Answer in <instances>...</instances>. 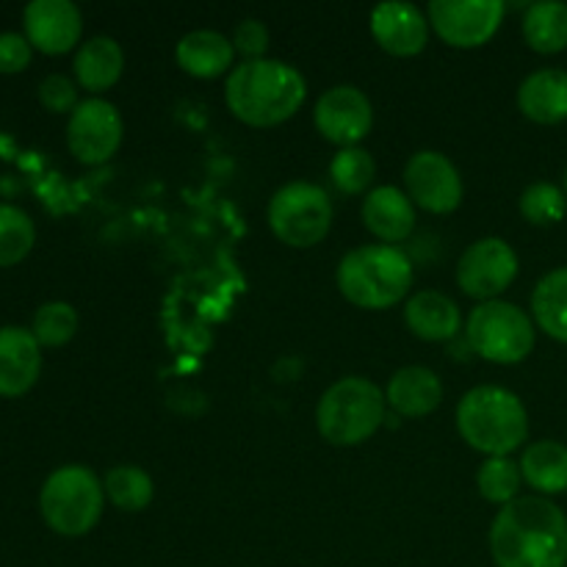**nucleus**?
Here are the masks:
<instances>
[{
    "label": "nucleus",
    "mask_w": 567,
    "mask_h": 567,
    "mask_svg": "<svg viewBox=\"0 0 567 567\" xmlns=\"http://www.w3.org/2000/svg\"><path fill=\"white\" fill-rule=\"evenodd\" d=\"M496 567H567V515L546 496H518L491 526Z\"/></svg>",
    "instance_id": "f257e3e1"
},
{
    "label": "nucleus",
    "mask_w": 567,
    "mask_h": 567,
    "mask_svg": "<svg viewBox=\"0 0 567 567\" xmlns=\"http://www.w3.org/2000/svg\"><path fill=\"white\" fill-rule=\"evenodd\" d=\"M305 97V75L280 59L241 61L225 81L227 109L252 127H275L291 120L302 109Z\"/></svg>",
    "instance_id": "f03ea898"
},
{
    "label": "nucleus",
    "mask_w": 567,
    "mask_h": 567,
    "mask_svg": "<svg viewBox=\"0 0 567 567\" xmlns=\"http://www.w3.org/2000/svg\"><path fill=\"white\" fill-rule=\"evenodd\" d=\"M457 432L487 457H509L529 437V413L507 388H471L457 404Z\"/></svg>",
    "instance_id": "7ed1b4c3"
},
{
    "label": "nucleus",
    "mask_w": 567,
    "mask_h": 567,
    "mask_svg": "<svg viewBox=\"0 0 567 567\" xmlns=\"http://www.w3.org/2000/svg\"><path fill=\"white\" fill-rule=\"evenodd\" d=\"M336 282L354 308L385 310L402 302L413 288V264L391 244H365L343 255Z\"/></svg>",
    "instance_id": "20e7f679"
},
{
    "label": "nucleus",
    "mask_w": 567,
    "mask_h": 567,
    "mask_svg": "<svg viewBox=\"0 0 567 567\" xmlns=\"http://www.w3.org/2000/svg\"><path fill=\"white\" fill-rule=\"evenodd\" d=\"M385 393L365 377H341L332 382L316 408L319 435L332 446H360L385 421Z\"/></svg>",
    "instance_id": "39448f33"
},
{
    "label": "nucleus",
    "mask_w": 567,
    "mask_h": 567,
    "mask_svg": "<svg viewBox=\"0 0 567 567\" xmlns=\"http://www.w3.org/2000/svg\"><path fill=\"white\" fill-rule=\"evenodd\" d=\"M103 482L86 465H61L39 491L44 524L64 537L89 535L103 515Z\"/></svg>",
    "instance_id": "423d86ee"
},
{
    "label": "nucleus",
    "mask_w": 567,
    "mask_h": 567,
    "mask_svg": "<svg viewBox=\"0 0 567 567\" xmlns=\"http://www.w3.org/2000/svg\"><path fill=\"white\" fill-rule=\"evenodd\" d=\"M465 341L487 363H524L537 341L535 319H529V313L518 305L504 302V299L480 302L465 321Z\"/></svg>",
    "instance_id": "0eeeda50"
},
{
    "label": "nucleus",
    "mask_w": 567,
    "mask_h": 567,
    "mask_svg": "<svg viewBox=\"0 0 567 567\" xmlns=\"http://www.w3.org/2000/svg\"><path fill=\"white\" fill-rule=\"evenodd\" d=\"M271 233L293 249L316 247L332 227L330 194L308 181H293L277 188L266 208Z\"/></svg>",
    "instance_id": "6e6552de"
},
{
    "label": "nucleus",
    "mask_w": 567,
    "mask_h": 567,
    "mask_svg": "<svg viewBox=\"0 0 567 567\" xmlns=\"http://www.w3.org/2000/svg\"><path fill=\"white\" fill-rule=\"evenodd\" d=\"M507 6L502 0H432L426 6L430 28L449 48H482L502 28Z\"/></svg>",
    "instance_id": "1a4fd4ad"
},
{
    "label": "nucleus",
    "mask_w": 567,
    "mask_h": 567,
    "mask_svg": "<svg viewBox=\"0 0 567 567\" xmlns=\"http://www.w3.org/2000/svg\"><path fill=\"white\" fill-rule=\"evenodd\" d=\"M122 131L125 125L114 103L103 97H86L66 120V147L81 164H105L120 150Z\"/></svg>",
    "instance_id": "9d476101"
},
{
    "label": "nucleus",
    "mask_w": 567,
    "mask_h": 567,
    "mask_svg": "<svg viewBox=\"0 0 567 567\" xmlns=\"http://www.w3.org/2000/svg\"><path fill=\"white\" fill-rule=\"evenodd\" d=\"M518 277V255L504 238L487 236L471 244L457 264V286L465 297L493 302Z\"/></svg>",
    "instance_id": "9b49d317"
},
{
    "label": "nucleus",
    "mask_w": 567,
    "mask_h": 567,
    "mask_svg": "<svg viewBox=\"0 0 567 567\" xmlns=\"http://www.w3.org/2000/svg\"><path fill=\"white\" fill-rule=\"evenodd\" d=\"M316 131L327 138V142L338 144V147H360L365 136L374 127V105H371L369 94L358 86H332L316 100L313 109Z\"/></svg>",
    "instance_id": "f8f14e48"
},
{
    "label": "nucleus",
    "mask_w": 567,
    "mask_h": 567,
    "mask_svg": "<svg viewBox=\"0 0 567 567\" xmlns=\"http://www.w3.org/2000/svg\"><path fill=\"white\" fill-rule=\"evenodd\" d=\"M404 188L413 205L430 214H452L463 203V175L437 150H421L408 161Z\"/></svg>",
    "instance_id": "ddd939ff"
},
{
    "label": "nucleus",
    "mask_w": 567,
    "mask_h": 567,
    "mask_svg": "<svg viewBox=\"0 0 567 567\" xmlns=\"http://www.w3.org/2000/svg\"><path fill=\"white\" fill-rule=\"evenodd\" d=\"M22 28L33 48L61 55L81 44L83 17L72 0H31L22 9Z\"/></svg>",
    "instance_id": "4468645a"
},
{
    "label": "nucleus",
    "mask_w": 567,
    "mask_h": 567,
    "mask_svg": "<svg viewBox=\"0 0 567 567\" xmlns=\"http://www.w3.org/2000/svg\"><path fill=\"white\" fill-rule=\"evenodd\" d=\"M371 37L385 53L396 59H410L426 48L430 39V20L413 3H380L371 9Z\"/></svg>",
    "instance_id": "2eb2a0df"
},
{
    "label": "nucleus",
    "mask_w": 567,
    "mask_h": 567,
    "mask_svg": "<svg viewBox=\"0 0 567 567\" xmlns=\"http://www.w3.org/2000/svg\"><path fill=\"white\" fill-rule=\"evenodd\" d=\"M42 371V347L25 327H0V396H22Z\"/></svg>",
    "instance_id": "dca6fc26"
},
{
    "label": "nucleus",
    "mask_w": 567,
    "mask_h": 567,
    "mask_svg": "<svg viewBox=\"0 0 567 567\" xmlns=\"http://www.w3.org/2000/svg\"><path fill=\"white\" fill-rule=\"evenodd\" d=\"M365 230L374 233L382 244L396 247L399 241L413 236L415 205L408 192L396 186H377L363 199Z\"/></svg>",
    "instance_id": "f3484780"
},
{
    "label": "nucleus",
    "mask_w": 567,
    "mask_h": 567,
    "mask_svg": "<svg viewBox=\"0 0 567 567\" xmlns=\"http://www.w3.org/2000/svg\"><path fill=\"white\" fill-rule=\"evenodd\" d=\"M385 402L404 419H424L443 402L441 377L426 365H404L388 382Z\"/></svg>",
    "instance_id": "a211bd4d"
},
{
    "label": "nucleus",
    "mask_w": 567,
    "mask_h": 567,
    "mask_svg": "<svg viewBox=\"0 0 567 567\" xmlns=\"http://www.w3.org/2000/svg\"><path fill=\"white\" fill-rule=\"evenodd\" d=\"M175 61L186 75L210 81V78H219L233 70L236 48H233V42L225 33L199 28V31L186 33L175 44Z\"/></svg>",
    "instance_id": "6ab92c4d"
},
{
    "label": "nucleus",
    "mask_w": 567,
    "mask_h": 567,
    "mask_svg": "<svg viewBox=\"0 0 567 567\" xmlns=\"http://www.w3.org/2000/svg\"><path fill=\"white\" fill-rule=\"evenodd\" d=\"M518 109L526 120L537 125H559L567 120V72L537 70L526 75L518 86Z\"/></svg>",
    "instance_id": "aec40b11"
},
{
    "label": "nucleus",
    "mask_w": 567,
    "mask_h": 567,
    "mask_svg": "<svg viewBox=\"0 0 567 567\" xmlns=\"http://www.w3.org/2000/svg\"><path fill=\"white\" fill-rule=\"evenodd\" d=\"M404 324L415 338L430 343L452 341L460 332L463 316L457 302L441 291H419L404 305Z\"/></svg>",
    "instance_id": "412c9836"
},
{
    "label": "nucleus",
    "mask_w": 567,
    "mask_h": 567,
    "mask_svg": "<svg viewBox=\"0 0 567 567\" xmlns=\"http://www.w3.org/2000/svg\"><path fill=\"white\" fill-rule=\"evenodd\" d=\"M75 81L86 92L100 94L114 86L125 70V53L111 37H92L81 42L75 53Z\"/></svg>",
    "instance_id": "4be33fe9"
},
{
    "label": "nucleus",
    "mask_w": 567,
    "mask_h": 567,
    "mask_svg": "<svg viewBox=\"0 0 567 567\" xmlns=\"http://www.w3.org/2000/svg\"><path fill=\"white\" fill-rule=\"evenodd\" d=\"M520 474L540 496L567 493V446L559 441H537L520 457Z\"/></svg>",
    "instance_id": "5701e85b"
},
{
    "label": "nucleus",
    "mask_w": 567,
    "mask_h": 567,
    "mask_svg": "<svg viewBox=\"0 0 567 567\" xmlns=\"http://www.w3.org/2000/svg\"><path fill=\"white\" fill-rule=\"evenodd\" d=\"M532 319L548 338L567 343V266L548 271L532 291Z\"/></svg>",
    "instance_id": "b1692460"
},
{
    "label": "nucleus",
    "mask_w": 567,
    "mask_h": 567,
    "mask_svg": "<svg viewBox=\"0 0 567 567\" xmlns=\"http://www.w3.org/2000/svg\"><path fill=\"white\" fill-rule=\"evenodd\" d=\"M524 39L535 53L554 55L567 50V3L559 0H540L526 9Z\"/></svg>",
    "instance_id": "393cba45"
},
{
    "label": "nucleus",
    "mask_w": 567,
    "mask_h": 567,
    "mask_svg": "<svg viewBox=\"0 0 567 567\" xmlns=\"http://www.w3.org/2000/svg\"><path fill=\"white\" fill-rule=\"evenodd\" d=\"M103 491L105 498L122 513H142L155 496L153 476L138 465H114L103 476Z\"/></svg>",
    "instance_id": "a878e982"
},
{
    "label": "nucleus",
    "mask_w": 567,
    "mask_h": 567,
    "mask_svg": "<svg viewBox=\"0 0 567 567\" xmlns=\"http://www.w3.org/2000/svg\"><path fill=\"white\" fill-rule=\"evenodd\" d=\"M377 177L374 155L363 147H343L330 161V181L341 194L369 192Z\"/></svg>",
    "instance_id": "bb28decb"
},
{
    "label": "nucleus",
    "mask_w": 567,
    "mask_h": 567,
    "mask_svg": "<svg viewBox=\"0 0 567 567\" xmlns=\"http://www.w3.org/2000/svg\"><path fill=\"white\" fill-rule=\"evenodd\" d=\"M37 241L33 219L20 205L0 203V266H14L31 252Z\"/></svg>",
    "instance_id": "cd10ccee"
},
{
    "label": "nucleus",
    "mask_w": 567,
    "mask_h": 567,
    "mask_svg": "<svg viewBox=\"0 0 567 567\" xmlns=\"http://www.w3.org/2000/svg\"><path fill=\"white\" fill-rule=\"evenodd\" d=\"M520 482H524L520 465L509 457H487L476 474L480 496L491 504H502V507L518 498Z\"/></svg>",
    "instance_id": "c85d7f7f"
},
{
    "label": "nucleus",
    "mask_w": 567,
    "mask_h": 567,
    "mask_svg": "<svg viewBox=\"0 0 567 567\" xmlns=\"http://www.w3.org/2000/svg\"><path fill=\"white\" fill-rule=\"evenodd\" d=\"M520 216L535 227H551L565 219L567 194L554 183H532L524 188L518 199Z\"/></svg>",
    "instance_id": "c756f323"
},
{
    "label": "nucleus",
    "mask_w": 567,
    "mask_h": 567,
    "mask_svg": "<svg viewBox=\"0 0 567 567\" xmlns=\"http://www.w3.org/2000/svg\"><path fill=\"white\" fill-rule=\"evenodd\" d=\"M31 332L39 347H64L78 332V313L70 302H44L33 313Z\"/></svg>",
    "instance_id": "7c9ffc66"
},
{
    "label": "nucleus",
    "mask_w": 567,
    "mask_h": 567,
    "mask_svg": "<svg viewBox=\"0 0 567 567\" xmlns=\"http://www.w3.org/2000/svg\"><path fill=\"white\" fill-rule=\"evenodd\" d=\"M39 100L53 114H72L75 105L81 103L78 100V83L70 75H64V72H50V75L42 78V83H39Z\"/></svg>",
    "instance_id": "2f4dec72"
},
{
    "label": "nucleus",
    "mask_w": 567,
    "mask_h": 567,
    "mask_svg": "<svg viewBox=\"0 0 567 567\" xmlns=\"http://www.w3.org/2000/svg\"><path fill=\"white\" fill-rule=\"evenodd\" d=\"M230 42H233V48H236V53L244 55V61L266 59V48H269V31H266V25L260 20L247 17V20H241L236 28H233Z\"/></svg>",
    "instance_id": "473e14b6"
},
{
    "label": "nucleus",
    "mask_w": 567,
    "mask_h": 567,
    "mask_svg": "<svg viewBox=\"0 0 567 567\" xmlns=\"http://www.w3.org/2000/svg\"><path fill=\"white\" fill-rule=\"evenodd\" d=\"M33 44L25 33L0 31V72H22L31 64Z\"/></svg>",
    "instance_id": "72a5a7b5"
},
{
    "label": "nucleus",
    "mask_w": 567,
    "mask_h": 567,
    "mask_svg": "<svg viewBox=\"0 0 567 567\" xmlns=\"http://www.w3.org/2000/svg\"><path fill=\"white\" fill-rule=\"evenodd\" d=\"M565 194H567V169H565Z\"/></svg>",
    "instance_id": "f704fd0d"
}]
</instances>
